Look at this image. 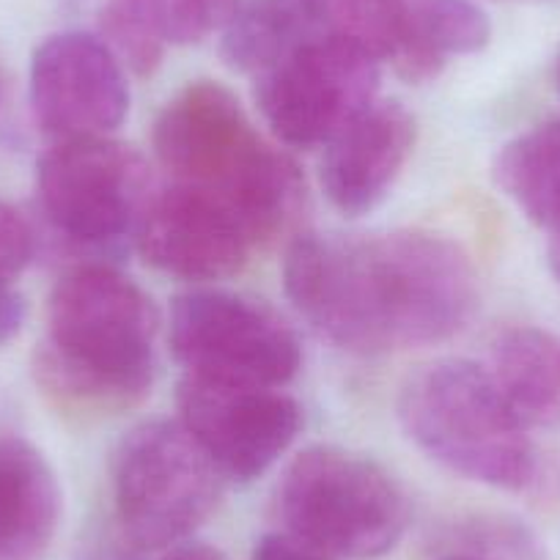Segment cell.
<instances>
[{
	"mask_svg": "<svg viewBox=\"0 0 560 560\" xmlns=\"http://www.w3.org/2000/svg\"><path fill=\"white\" fill-rule=\"evenodd\" d=\"M165 42L196 45L234 18L240 0H149Z\"/></svg>",
	"mask_w": 560,
	"mask_h": 560,
	"instance_id": "obj_22",
	"label": "cell"
},
{
	"mask_svg": "<svg viewBox=\"0 0 560 560\" xmlns=\"http://www.w3.org/2000/svg\"><path fill=\"white\" fill-rule=\"evenodd\" d=\"M135 236L154 269L201 283L236 275L258 247L240 209L185 185L154 192Z\"/></svg>",
	"mask_w": 560,
	"mask_h": 560,
	"instance_id": "obj_12",
	"label": "cell"
},
{
	"mask_svg": "<svg viewBox=\"0 0 560 560\" xmlns=\"http://www.w3.org/2000/svg\"><path fill=\"white\" fill-rule=\"evenodd\" d=\"M549 269H552L555 280L560 283V231L549 240Z\"/></svg>",
	"mask_w": 560,
	"mask_h": 560,
	"instance_id": "obj_27",
	"label": "cell"
},
{
	"mask_svg": "<svg viewBox=\"0 0 560 560\" xmlns=\"http://www.w3.org/2000/svg\"><path fill=\"white\" fill-rule=\"evenodd\" d=\"M160 560H225L220 549L207 547V544H176L165 558Z\"/></svg>",
	"mask_w": 560,
	"mask_h": 560,
	"instance_id": "obj_26",
	"label": "cell"
},
{
	"mask_svg": "<svg viewBox=\"0 0 560 560\" xmlns=\"http://www.w3.org/2000/svg\"><path fill=\"white\" fill-rule=\"evenodd\" d=\"M154 152L174 185L212 192L240 209L258 245L287 231L303 207L298 165L275 152L240 100L212 80L190 83L163 107Z\"/></svg>",
	"mask_w": 560,
	"mask_h": 560,
	"instance_id": "obj_3",
	"label": "cell"
},
{
	"mask_svg": "<svg viewBox=\"0 0 560 560\" xmlns=\"http://www.w3.org/2000/svg\"><path fill=\"white\" fill-rule=\"evenodd\" d=\"M168 338L187 374L203 380L283 387L303 365L298 336L272 308L218 289L176 298Z\"/></svg>",
	"mask_w": 560,
	"mask_h": 560,
	"instance_id": "obj_8",
	"label": "cell"
},
{
	"mask_svg": "<svg viewBox=\"0 0 560 560\" xmlns=\"http://www.w3.org/2000/svg\"><path fill=\"white\" fill-rule=\"evenodd\" d=\"M250 560H338L332 555L322 552L314 544L292 536V533H269L261 536L253 547Z\"/></svg>",
	"mask_w": 560,
	"mask_h": 560,
	"instance_id": "obj_24",
	"label": "cell"
},
{
	"mask_svg": "<svg viewBox=\"0 0 560 560\" xmlns=\"http://www.w3.org/2000/svg\"><path fill=\"white\" fill-rule=\"evenodd\" d=\"M223 481L182 420L140 423L113 456V498L124 538L138 549L176 547L212 516Z\"/></svg>",
	"mask_w": 560,
	"mask_h": 560,
	"instance_id": "obj_6",
	"label": "cell"
},
{
	"mask_svg": "<svg viewBox=\"0 0 560 560\" xmlns=\"http://www.w3.org/2000/svg\"><path fill=\"white\" fill-rule=\"evenodd\" d=\"M283 278L300 316L322 338L358 354L448 341L478 303L470 256L427 231L305 234L289 247Z\"/></svg>",
	"mask_w": 560,
	"mask_h": 560,
	"instance_id": "obj_1",
	"label": "cell"
},
{
	"mask_svg": "<svg viewBox=\"0 0 560 560\" xmlns=\"http://www.w3.org/2000/svg\"><path fill=\"white\" fill-rule=\"evenodd\" d=\"M492 376L522 427L552 429L560 423V338L541 327H511L492 343Z\"/></svg>",
	"mask_w": 560,
	"mask_h": 560,
	"instance_id": "obj_15",
	"label": "cell"
},
{
	"mask_svg": "<svg viewBox=\"0 0 560 560\" xmlns=\"http://www.w3.org/2000/svg\"><path fill=\"white\" fill-rule=\"evenodd\" d=\"M420 50L445 63L448 56L483 50L492 36L489 18L470 0H396Z\"/></svg>",
	"mask_w": 560,
	"mask_h": 560,
	"instance_id": "obj_19",
	"label": "cell"
},
{
	"mask_svg": "<svg viewBox=\"0 0 560 560\" xmlns=\"http://www.w3.org/2000/svg\"><path fill=\"white\" fill-rule=\"evenodd\" d=\"M558 89H560V58H558Z\"/></svg>",
	"mask_w": 560,
	"mask_h": 560,
	"instance_id": "obj_29",
	"label": "cell"
},
{
	"mask_svg": "<svg viewBox=\"0 0 560 560\" xmlns=\"http://www.w3.org/2000/svg\"><path fill=\"white\" fill-rule=\"evenodd\" d=\"M398 418L407 438L456 476L505 492L536 481L527 429L481 365L440 360L420 369L404 385Z\"/></svg>",
	"mask_w": 560,
	"mask_h": 560,
	"instance_id": "obj_4",
	"label": "cell"
},
{
	"mask_svg": "<svg viewBox=\"0 0 560 560\" xmlns=\"http://www.w3.org/2000/svg\"><path fill=\"white\" fill-rule=\"evenodd\" d=\"M102 42L113 56L140 78L158 72L163 63L165 36L149 0H105L100 14Z\"/></svg>",
	"mask_w": 560,
	"mask_h": 560,
	"instance_id": "obj_20",
	"label": "cell"
},
{
	"mask_svg": "<svg viewBox=\"0 0 560 560\" xmlns=\"http://www.w3.org/2000/svg\"><path fill=\"white\" fill-rule=\"evenodd\" d=\"M0 91H3V85H0Z\"/></svg>",
	"mask_w": 560,
	"mask_h": 560,
	"instance_id": "obj_30",
	"label": "cell"
},
{
	"mask_svg": "<svg viewBox=\"0 0 560 560\" xmlns=\"http://www.w3.org/2000/svg\"><path fill=\"white\" fill-rule=\"evenodd\" d=\"M415 118L401 102H374L325 147L322 187L343 214L380 207L415 147Z\"/></svg>",
	"mask_w": 560,
	"mask_h": 560,
	"instance_id": "obj_13",
	"label": "cell"
},
{
	"mask_svg": "<svg viewBox=\"0 0 560 560\" xmlns=\"http://www.w3.org/2000/svg\"><path fill=\"white\" fill-rule=\"evenodd\" d=\"M314 7L327 34L352 42L376 63H390L409 83H427L443 69V61L415 45L396 0H314Z\"/></svg>",
	"mask_w": 560,
	"mask_h": 560,
	"instance_id": "obj_17",
	"label": "cell"
},
{
	"mask_svg": "<svg viewBox=\"0 0 560 560\" xmlns=\"http://www.w3.org/2000/svg\"><path fill=\"white\" fill-rule=\"evenodd\" d=\"M42 212L78 245H113L138 231L154 198L152 168L107 138L56 140L36 165Z\"/></svg>",
	"mask_w": 560,
	"mask_h": 560,
	"instance_id": "obj_7",
	"label": "cell"
},
{
	"mask_svg": "<svg viewBox=\"0 0 560 560\" xmlns=\"http://www.w3.org/2000/svg\"><path fill=\"white\" fill-rule=\"evenodd\" d=\"M327 34L314 0H240L223 28V58L242 74H264L298 47Z\"/></svg>",
	"mask_w": 560,
	"mask_h": 560,
	"instance_id": "obj_16",
	"label": "cell"
},
{
	"mask_svg": "<svg viewBox=\"0 0 560 560\" xmlns=\"http://www.w3.org/2000/svg\"><path fill=\"white\" fill-rule=\"evenodd\" d=\"M500 190L530 223L560 231V118L536 124L509 140L494 160Z\"/></svg>",
	"mask_w": 560,
	"mask_h": 560,
	"instance_id": "obj_18",
	"label": "cell"
},
{
	"mask_svg": "<svg viewBox=\"0 0 560 560\" xmlns=\"http://www.w3.org/2000/svg\"><path fill=\"white\" fill-rule=\"evenodd\" d=\"M380 63L336 34L298 47L256 78V102L283 143L327 147L376 102Z\"/></svg>",
	"mask_w": 560,
	"mask_h": 560,
	"instance_id": "obj_9",
	"label": "cell"
},
{
	"mask_svg": "<svg viewBox=\"0 0 560 560\" xmlns=\"http://www.w3.org/2000/svg\"><path fill=\"white\" fill-rule=\"evenodd\" d=\"M278 511L287 533L338 560L382 558L409 525L396 478L369 456L330 445L303 451L287 467Z\"/></svg>",
	"mask_w": 560,
	"mask_h": 560,
	"instance_id": "obj_5",
	"label": "cell"
},
{
	"mask_svg": "<svg viewBox=\"0 0 560 560\" xmlns=\"http://www.w3.org/2000/svg\"><path fill=\"white\" fill-rule=\"evenodd\" d=\"M182 427L225 481L264 476L303 427V409L280 387L240 385L187 374L179 385Z\"/></svg>",
	"mask_w": 560,
	"mask_h": 560,
	"instance_id": "obj_10",
	"label": "cell"
},
{
	"mask_svg": "<svg viewBox=\"0 0 560 560\" xmlns=\"http://www.w3.org/2000/svg\"><path fill=\"white\" fill-rule=\"evenodd\" d=\"M158 332V308L135 280L102 264L72 269L47 300L36 382L67 412H124L152 387Z\"/></svg>",
	"mask_w": 560,
	"mask_h": 560,
	"instance_id": "obj_2",
	"label": "cell"
},
{
	"mask_svg": "<svg viewBox=\"0 0 560 560\" xmlns=\"http://www.w3.org/2000/svg\"><path fill=\"white\" fill-rule=\"evenodd\" d=\"M31 107L52 140L105 138L129 110L121 61L83 31L50 36L31 61Z\"/></svg>",
	"mask_w": 560,
	"mask_h": 560,
	"instance_id": "obj_11",
	"label": "cell"
},
{
	"mask_svg": "<svg viewBox=\"0 0 560 560\" xmlns=\"http://www.w3.org/2000/svg\"><path fill=\"white\" fill-rule=\"evenodd\" d=\"M61 520V489L45 456L0 438V560H39Z\"/></svg>",
	"mask_w": 560,
	"mask_h": 560,
	"instance_id": "obj_14",
	"label": "cell"
},
{
	"mask_svg": "<svg viewBox=\"0 0 560 560\" xmlns=\"http://www.w3.org/2000/svg\"><path fill=\"white\" fill-rule=\"evenodd\" d=\"M443 555L472 560H547L538 538L522 522L509 516H467L445 536Z\"/></svg>",
	"mask_w": 560,
	"mask_h": 560,
	"instance_id": "obj_21",
	"label": "cell"
},
{
	"mask_svg": "<svg viewBox=\"0 0 560 560\" xmlns=\"http://www.w3.org/2000/svg\"><path fill=\"white\" fill-rule=\"evenodd\" d=\"M36 236L31 231L28 220L0 201V278L12 280L14 275L23 272L34 258Z\"/></svg>",
	"mask_w": 560,
	"mask_h": 560,
	"instance_id": "obj_23",
	"label": "cell"
},
{
	"mask_svg": "<svg viewBox=\"0 0 560 560\" xmlns=\"http://www.w3.org/2000/svg\"><path fill=\"white\" fill-rule=\"evenodd\" d=\"M438 560H472V558H462V555H443V558Z\"/></svg>",
	"mask_w": 560,
	"mask_h": 560,
	"instance_id": "obj_28",
	"label": "cell"
},
{
	"mask_svg": "<svg viewBox=\"0 0 560 560\" xmlns=\"http://www.w3.org/2000/svg\"><path fill=\"white\" fill-rule=\"evenodd\" d=\"M25 322V303L12 280L0 278V343H9Z\"/></svg>",
	"mask_w": 560,
	"mask_h": 560,
	"instance_id": "obj_25",
	"label": "cell"
}]
</instances>
